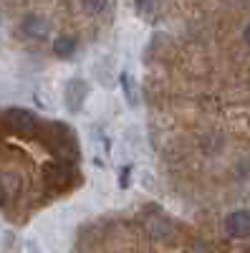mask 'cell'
<instances>
[{
    "instance_id": "obj_1",
    "label": "cell",
    "mask_w": 250,
    "mask_h": 253,
    "mask_svg": "<svg viewBox=\"0 0 250 253\" xmlns=\"http://www.w3.org/2000/svg\"><path fill=\"white\" fill-rule=\"evenodd\" d=\"M225 230L230 238H250V210H233L230 215L225 218Z\"/></svg>"
},
{
    "instance_id": "obj_2",
    "label": "cell",
    "mask_w": 250,
    "mask_h": 253,
    "mask_svg": "<svg viewBox=\"0 0 250 253\" xmlns=\"http://www.w3.org/2000/svg\"><path fill=\"white\" fill-rule=\"evenodd\" d=\"M5 119H8V124L13 126L18 134H33L36 126H38L36 117L31 112H26V109H10Z\"/></svg>"
},
{
    "instance_id": "obj_3",
    "label": "cell",
    "mask_w": 250,
    "mask_h": 253,
    "mask_svg": "<svg viewBox=\"0 0 250 253\" xmlns=\"http://www.w3.org/2000/svg\"><path fill=\"white\" fill-rule=\"evenodd\" d=\"M64 99H66V107L71 112H78L81 109V104H83V96H86V84H83L81 79H71L66 84V89H64Z\"/></svg>"
},
{
    "instance_id": "obj_4",
    "label": "cell",
    "mask_w": 250,
    "mask_h": 253,
    "mask_svg": "<svg viewBox=\"0 0 250 253\" xmlns=\"http://www.w3.org/2000/svg\"><path fill=\"white\" fill-rule=\"evenodd\" d=\"M20 28H23V33L28 38H40V36L46 33V20L40 18V15H28V18H23Z\"/></svg>"
},
{
    "instance_id": "obj_5",
    "label": "cell",
    "mask_w": 250,
    "mask_h": 253,
    "mask_svg": "<svg viewBox=\"0 0 250 253\" xmlns=\"http://www.w3.org/2000/svg\"><path fill=\"white\" fill-rule=\"evenodd\" d=\"M76 38H71V36H58L56 41H53V53L56 56H73L76 53Z\"/></svg>"
},
{
    "instance_id": "obj_6",
    "label": "cell",
    "mask_w": 250,
    "mask_h": 253,
    "mask_svg": "<svg viewBox=\"0 0 250 253\" xmlns=\"http://www.w3.org/2000/svg\"><path fill=\"white\" fill-rule=\"evenodd\" d=\"M121 89H124V96H127L129 104H137V89H134V81H132L129 71L121 74Z\"/></svg>"
},
{
    "instance_id": "obj_7",
    "label": "cell",
    "mask_w": 250,
    "mask_h": 253,
    "mask_svg": "<svg viewBox=\"0 0 250 253\" xmlns=\"http://www.w3.org/2000/svg\"><path fill=\"white\" fill-rule=\"evenodd\" d=\"M81 5H83V10H86V13H91V15H99V13H104V10H107L109 0H81Z\"/></svg>"
},
{
    "instance_id": "obj_8",
    "label": "cell",
    "mask_w": 250,
    "mask_h": 253,
    "mask_svg": "<svg viewBox=\"0 0 250 253\" xmlns=\"http://www.w3.org/2000/svg\"><path fill=\"white\" fill-rule=\"evenodd\" d=\"M129 172H132L129 167H124V170L119 172V185H121V187H127V185H129Z\"/></svg>"
},
{
    "instance_id": "obj_9",
    "label": "cell",
    "mask_w": 250,
    "mask_h": 253,
    "mask_svg": "<svg viewBox=\"0 0 250 253\" xmlns=\"http://www.w3.org/2000/svg\"><path fill=\"white\" fill-rule=\"evenodd\" d=\"M243 36H245V43H248V46H250V23H248V26H245V33H243Z\"/></svg>"
},
{
    "instance_id": "obj_10",
    "label": "cell",
    "mask_w": 250,
    "mask_h": 253,
    "mask_svg": "<svg viewBox=\"0 0 250 253\" xmlns=\"http://www.w3.org/2000/svg\"><path fill=\"white\" fill-rule=\"evenodd\" d=\"M245 253H250V251H245Z\"/></svg>"
}]
</instances>
